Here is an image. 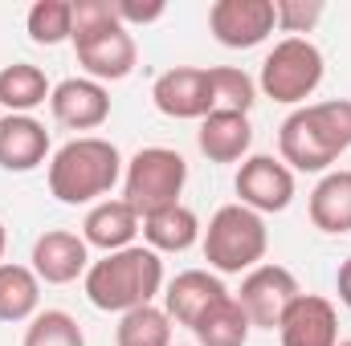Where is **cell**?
<instances>
[{"label": "cell", "instance_id": "1", "mask_svg": "<svg viewBox=\"0 0 351 346\" xmlns=\"http://www.w3.org/2000/svg\"><path fill=\"white\" fill-rule=\"evenodd\" d=\"M278 151L290 172H327L351 151V98L306 102L278 127Z\"/></svg>", "mask_w": 351, "mask_h": 346}, {"label": "cell", "instance_id": "2", "mask_svg": "<svg viewBox=\"0 0 351 346\" xmlns=\"http://www.w3.org/2000/svg\"><path fill=\"white\" fill-rule=\"evenodd\" d=\"M86 297L94 310L102 314H127L139 306H156L164 289V261L147 245H131L119 253H106L102 261H90L86 277Z\"/></svg>", "mask_w": 351, "mask_h": 346}, {"label": "cell", "instance_id": "3", "mask_svg": "<svg viewBox=\"0 0 351 346\" xmlns=\"http://www.w3.org/2000/svg\"><path fill=\"white\" fill-rule=\"evenodd\" d=\"M74 53L94 82H123L139 66L131 29L114 16V0H74Z\"/></svg>", "mask_w": 351, "mask_h": 346}, {"label": "cell", "instance_id": "4", "mask_svg": "<svg viewBox=\"0 0 351 346\" xmlns=\"http://www.w3.org/2000/svg\"><path fill=\"white\" fill-rule=\"evenodd\" d=\"M123 155L110 139H98V135H82V139H70L66 147L53 151L49 159V191L78 208V204H94L102 196H110V187L123 179Z\"/></svg>", "mask_w": 351, "mask_h": 346}, {"label": "cell", "instance_id": "5", "mask_svg": "<svg viewBox=\"0 0 351 346\" xmlns=\"http://www.w3.org/2000/svg\"><path fill=\"white\" fill-rule=\"evenodd\" d=\"M200 249L208 269L217 273H250L265 261V249H269L265 220L245 204H225L213 212L208 228L200 232Z\"/></svg>", "mask_w": 351, "mask_h": 346}, {"label": "cell", "instance_id": "6", "mask_svg": "<svg viewBox=\"0 0 351 346\" xmlns=\"http://www.w3.org/2000/svg\"><path fill=\"white\" fill-rule=\"evenodd\" d=\"M323 74H327V62H323V49L306 37H282L262 62V74H258V90L265 98L282 102V106H298L306 102L315 90L323 86Z\"/></svg>", "mask_w": 351, "mask_h": 346}, {"label": "cell", "instance_id": "7", "mask_svg": "<svg viewBox=\"0 0 351 346\" xmlns=\"http://www.w3.org/2000/svg\"><path fill=\"white\" fill-rule=\"evenodd\" d=\"M184 183H188V163H184L180 151H172V147H143L123 168V200L143 220V216H152L160 208L180 204Z\"/></svg>", "mask_w": 351, "mask_h": 346}, {"label": "cell", "instance_id": "8", "mask_svg": "<svg viewBox=\"0 0 351 346\" xmlns=\"http://www.w3.org/2000/svg\"><path fill=\"white\" fill-rule=\"evenodd\" d=\"M298 277L286 265H258L241 277V289L233 293L250 318L254 330H278L282 314L290 310V302L298 297Z\"/></svg>", "mask_w": 351, "mask_h": 346}, {"label": "cell", "instance_id": "9", "mask_svg": "<svg viewBox=\"0 0 351 346\" xmlns=\"http://www.w3.org/2000/svg\"><path fill=\"white\" fill-rule=\"evenodd\" d=\"M152 102L160 114L168 118H180V122H200L208 118L217 106H213V86H208V70L200 66H176V70H164L152 86Z\"/></svg>", "mask_w": 351, "mask_h": 346}, {"label": "cell", "instance_id": "10", "mask_svg": "<svg viewBox=\"0 0 351 346\" xmlns=\"http://www.w3.org/2000/svg\"><path fill=\"white\" fill-rule=\"evenodd\" d=\"M233 187L241 196L237 204L254 208L258 216H265V212H286L294 204V172L282 159H274V155H250L241 163Z\"/></svg>", "mask_w": 351, "mask_h": 346}, {"label": "cell", "instance_id": "11", "mask_svg": "<svg viewBox=\"0 0 351 346\" xmlns=\"http://www.w3.org/2000/svg\"><path fill=\"white\" fill-rule=\"evenodd\" d=\"M208 29L225 49H254L274 33V0H217Z\"/></svg>", "mask_w": 351, "mask_h": 346}, {"label": "cell", "instance_id": "12", "mask_svg": "<svg viewBox=\"0 0 351 346\" xmlns=\"http://www.w3.org/2000/svg\"><path fill=\"white\" fill-rule=\"evenodd\" d=\"M33 273H37V281H45V285H70V281H78V277H86L90 269V245L78 237V232H70V228H49V232H41L37 241H33Z\"/></svg>", "mask_w": 351, "mask_h": 346}, {"label": "cell", "instance_id": "13", "mask_svg": "<svg viewBox=\"0 0 351 346\" xmlns=\"http://www.w3.org/2000/svg\"><path fill=\"white\" fill-rule=\"evenodd\" d=\"M282 346H339V314L319 293H298L278 322Z\"/></svg>", "mask_w": 351, "mask_h": 346}, {"label": "cell", "instance_id": "14", "mask_svg": "<svg viewBox=\"0 0 351 346\" xmlns=\"http://www.w3.org/2000/svg\"><path fill=\"white\" fill-rule=\"evenodd\" d=\"M49 110L70 131H98L110 118V94L94 78H66L49 94Z\"/></svg>", "mask_w": 351, "mask_h": 346}, {"label": "cell", "instance_id": "15", "mask_svg": "<svg viewBox=\"0 0 351 346\" xmlns=\"http://www.w3.org/2000/svg\"><path fill=\"white\" fill-rule=\"evenodd\" d=\"M221 297H229V289H225V281L217 273H208V269H184V273H176L172 281H168V289H164V310H168V318H172L176 326L192 330L196 318L208 306H217Z\"/></svg>", "mask_w": 351, "mask_h": 346}, {"label": "cell", "instance_id": "16", "mask_svg": "<svg viewBox=\"0 0 351 346\" xmlns=\"http://www.w3.org/2000/svg\"><path fill=\"white\" fill-rule=\"evenodd\" d=\"M196 147H200V155L208 163H237V159H245L250 147H254V122H250V114L213 110L208 118H200Z\"/></svg>", "mask_w": 351, "mask_h": 346}, {"label": "cell", "instance_id": "17", "mask_svg": "<svg viewBox=\"0 0 351 346\" xmlns=\"http://www.w3.org/2000/svg\"><path fill=\"white\" fill-rule=\"evenodd\" d=\"M49 155V131L33 114H4L0 118V168L4 172H33Z\"/></svg>", "mask_w": 351, "mask_h": 346}, {"label": "cell", "instance_id": "18", "mask_svg": "<svg viewBox=\"0 0 351 346\" xmlns=\"http://www.w3.org/2000/svg\"><path fill=\"white\" fill-rule=\"evenodd\" d=\"M139 212L127 204V200H98L82 220V241L90 249H102V253H119V249H131L135 237H139Z\"/></svg>", "mask_w": 351, "mask_h": 346}, {"label": "cell", "instance_id": "19", "mask_svg": "<svg viewBox=\"0 0 351 346\" xmlns=\"http://www.w3.org/2000/svg\"><path fill=\"white\" fill-rule=\"evenodd\" d=\"M311 224L327 237L351 232V172H327L311 191Z\"/></svg>", "mask_w": 351, "mask_h": 346}, {"label": "cell", "instance_id": "20", "mask_svg": "<svg viewBox=\"0 0 351 346\" xmlns=\"http://www.w3.org/2000/svg\"><path fill=\"white\" fill-rule=\"evenodd\" d=\"M139 232H143L147 249H156V253H184L200 241V216L184 204H172V208L143 216Z\"/></svg>", "mask_w": 351, "mask_h": 346}, {"label": "cell", "instance_id": "21", "mask_svg": "<svg viewBox=\"0 0 351 346\" xmlns=\"http://www.w3.org/2000/svg\"><path fill=\"white\" fill-rule=\"evenodd\" d=\"M41 306V281L29 265L0 261V322H33Z\"/></svg>", "mask_w": 351, "mask_h": 346}, {"label": "cell", "instance_id": "22", "mask_svg": "<svg viewBox=\"0 0 351 346\" xmlns=\"http://www.w3.org/2000/svg\"><path fill=\"white\" fill-rule=\"evenodd\" d=\"M250 318H245V310H241V302L229 293V297H221L217 306H208L200 318H196V326H192V334H196V343L200 346H245L250 343Z\"/></svg>", "mask_w": 351, "mask_h": 346}, {"label": "cell", "instance_id": "23", "mask_svg": "<svg viewBox=\"0 0 351 346\" xmlns=\"http://www.w3.org/2000/svg\"><path fill=\"white\" fill-rule=\"evenodd\" d=\"M49 94H53L49 78L29 62H12L0 70V106L8 114H29L41 102H49Z\"/></svg>", "mask_w": 351, "mask_h": 346}, {"label": "cell", "instance_id": "24", "mask_svg": "<svg viewBox=\"0 0 351 346\" xmlns=\"http://www.w3.org/2000/svg\"><path fill=\"white\" fill-rule=\"evenodd\" d=\"M119 346H172V318L164 306H139L119 318Z\"/></svg>", "mask_w": 351, "mask_h": 346}, {"label": "cell", "instance_id": "25", "mask_svg": "<svg viewBox=\"0 0 351 346\" xmlns=\"http://www.w3.org/2000/svg\"><path fill=\"white\" fill-rule=\"evenodd\" d=\"M33 45H62L74 37V0H37L25 16Z\"/></svg>", "mask_w": 351, "mask_h": 346}, {"label": "cell", "instance_id": "26", "mask_svg": "<svg viewBox=\"0 0 351 346\" xmlns=\"http://www.w3.org/2000/svg\"><path fill=\"white\" fill-rule=\"evenodd\" d=\"M208 86H213V106L217 110L250 114L254 102H258V82L245 70H237V66H213L208 70Z\"/></svg>", "mask_w": 351, "mask_h": 346}, {"label": "cell", "instance_id": "27", "mask_svg": "<svg viewBox=\"0 0 351 346\" xmlns=\"http://www.w3.org/2000/svg\"><path fill=\"white\" fill-rule=\"evenodd\" d=\"M21 346H86V334H82V326H78L74 314H66V310H41L29 322Z\"/></svg>", "mask_w": 351, "mask_h": 346}, {"label": "cell", "instance_id": "28", "mask_svg": "<svg viewBox=\"0 0 351 346\" xmlns=\"http://www.w3.org/2000/svg\"><path fill=\"white\" fill-rule=\"evenodd\" d=\"M323 12H327L323 0H274V29L302 37L323 21Z\"/></svg>", "mask_w": 351, "mask_h": 346}, {"label": "cell", "instance_id": "29", "mask_svg": "<svg viewBox=\"0 0 351 346\" xmlns=\"http://www.w3.org/2000/svg\"><path fill=\"white\" fill-rule=\"evenodd\" d=\"M164 12H168L164 0H147V4H139V0H114V16H119L123 25H152V21H160Z\"/></svg>", "mask_w": 351, "mask_h": 346}, {"label": "cell", "instance_id": "30", "mask_svg": "<svg viewBox=\"0 0 351 346\" xmlns=\"http://www.w3.org/2000/svg\"><path fill=\"white\" fill-rule=\"evenodd\" d=\"M335 289H339V302L351 310V257L339 265V273H335Z\"/></svg>", "mask_w": 351, "mask_h": 346}, {"label": "cell", "instance_id": "31", "mask_svg": "<svg viewBox=\"0 0 351 346\" xmlns=\"http://www.w3.org/2000/svg\"><path fill=\"white\" fill-rule=\"evenodd\" d=\"M4 249H8V232H4V220H0V261H4Z\"/></svg>", "mask_w": 351, "mask_h": 346}, {"label": "cell", "instance_id": "32", "mask_svg": "<svg viewBox=\"0 0 351 346\" xmlns=\"http://www.w3.org/2000/svg\"><path fill=\"white\" fill-rule=\"evenodd\" d=\"M339 346H351V338H348V343H339Z\"/></svg>", "mask_w": 351, "mask_h": 346}]
</instances>
